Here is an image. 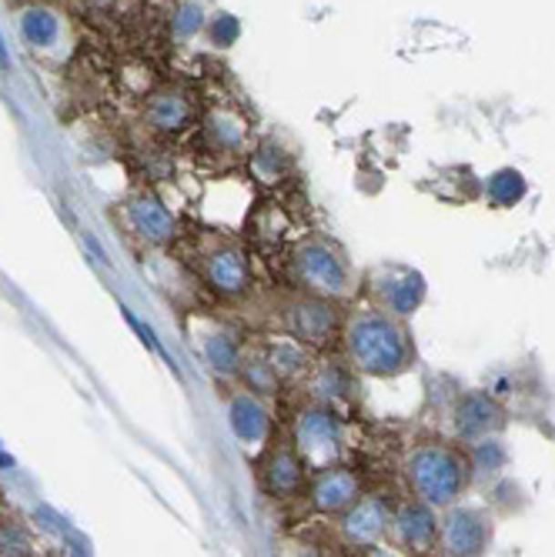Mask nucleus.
<instances>
[{
  "mask_svg": "<svg viewBox=\"0 0 555 557\" xmlns=\"http://www.w3.org/2000/svg\"><path fill=\"white\" fill-rule=\"evenodd\" d=\"M234 34H238V24H234L231 17L218 20V27H214V37H218V40H234Z\"/></svg>",
  "mask_w": 555,
  "mask_h": 557,
  "instance_id": "423d86ee",
  "label": "nucleus"
},
{
  "mask_svg": "<svg viewBox=\"0 0 555 557\" xmlns=\"http://www.w3.org/2000/svg\"><path fill=\"white\" fill-rule=\"evenodd\" d=\"M21 27H24V37L31 40V44H41V47L57 37V20L47 10H27Z\"/></svg>",
  "mask_w": 555,
  "mask_h": 557,
  "instance_id": "f03ea898",
  "label": "nucleus"
},
{
  "mask_svg": "<svg viewBox=\"0 0 555 557\" xmlns=\"http://www.w3.org/2000/svg\"><path fill=\"white\" fill-rule=\"evenodd\" d=\"M141 224H144V228H148V230H151V234H161V230H158V228H164V218H161V214H158V210H154V208H144Z\"/></svg>",
  "mask_w": 555,
  "mask_h": 557,
  "instance_id": "39448f33",
  "label": "nucleus"
},
{
  "mask_svg": "<svg viewBox=\"0 0 555 557\" xmlns=\"http://www.w3.org/2000/svg\"><path fill=\"white\" fill-rule=\"evenodd\" d=\"M198 24H201V10L188 7V10L181 14V20H178V30H181V34H188V30H194Z\"/></svg>",
  "mask_w": 555,
  "mask_h": 557,
  "instance_id": "20e7f679",
  "label": "nucleus"
},
{
  "mask_svg": "<svg viewBox=\"0 0 555 557\" xmlns=\"http://www.w3.org/2000/svg\"><path fill=\"white\" fill-rule=\"evenodd\" d=\"M0 70H11V54L4 47V37H0Z\"/></svg>",
  "mask_w": 555,
  "mask_h": 557,
  "instance_id": "0eeeda50",
  "label": "nucleus"
},
{
  "mask_svg": "<svg viewBox=\"0 0 555 557\" xmlns=\"http://www.w3.org/2000/svg\"><path fill=\"white\" fill-rule=\"evenodd\" d=\"M124 320H128V324H131V328L138 330V334H141V340H144V344H148V348L158 350V354H164L161 344H158V338H154V330L148 328V324H141V320L134 318V314H131V310H128V308H124Z\"/></svg>",
  "mask_w": 555,
  "mask_h": 557,
  "instance_id": "7ed1b4c3",
  "label": "nucleus"
},
{
  "mask_svg": "<svg viewBox=\"0 0 555 557\" xmlns=\"http://www.w3.org/2000/svg\"><path fill=\"white\" fill-rule=\"evenodd\" d=\"M415 481L432 501H452V494L458 491L455 461L445 458V454H422L415 464Z\"/></svg>",
  "mask_w": 555,
  "mask_h": 557,
  "instance_id": "f257e3e1",
  "label": "nucleus"
}]
</instances>
